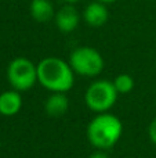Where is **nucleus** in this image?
<instances>
[{"label": "nucleus", "mask_w": 156, "mask_h": 158, "mask_svg": "<svg viewBox=\"0 0 156 158\" xmlns=\"http://www.w3.org/2000/svg\"><path fill=\"white\" fill-rule=\"evenodd\" d=\"M37 82L53 93H66L75 83V72L62 58L46 57L37 64Z\"/></svg>", "instance_id": "1"}, {"label": "nucleus", "mask_w": 156, "mask_h": 158, "mask_svg": "<svg viewBox=\"0 0 156 158\" xmlns=\"http://www.w3.org/2000/svg\"><path fill=\"white\" fill-rule=\"evenodd\" d=\"M123 133V123L116 115L101 112L90 121L87 126V139L97 150L112 148Z\"/></svg>", "instance_id": "2"}, {"label": "nucleus", "mask_w": 156, "mask_h": 158, "mask_svg": "<svg viewBox=\"0 0 156 158\" xmlns=\"http://www.w3.org/2000/svg\"><path fill=\"white\" fill-rule=\"evenodd\" d=\"M118 90H116L113 82L107 79L96 81L87 87L84 93L86 106L94 112H108L115 106L118 100Z\"/></svg>", "instance_id": "3"}, {"label": "nucleus", "mask_w": 156, "mask_h": 158, "mask_svg": "<svg viewBox=\"0 0 156 158\" xmlns=\"http://www.w3.org/2000/svg\"><path fill=\"white\" fill-rule=\"evenodd\" d=\"M7 81L14 90L26 92L37 82V64L26 57H17L7 67Z\"/></svg>", "instance_id": "4"}, {"label": "nucleus", "mask_w": 156, "mask_h": 158, "mask_svg": "<svg viewBox=\"0 0 156 158\" xmlns=\"http://www.w3.org/2000/svg\"><path fill=\"white\" fill-rule=\"evenodd\" d=\"M69 64L75 74L80 77H97L104 69V58L94 47L80 46L69 56Z\"/></svg>", "instance_id": "5"}, {"label": "nucleus", "mask_w": 156, "mask_h": 158, "mask_svg": "<svg viewBox=\"0 0 156 158\" xmlns=\"http://www.w3.org/2000/svg\"><path fill=\"white\" fill-rule=\"evenodd\" d=\"M55 25L62 33H71L77 28L80 15L73 4L66 3L55 13Z\"/></svg>", "instance_id": "6"}, {"label": "nucleus", "mask_w": 156, "mask_h": 158, "mask_svg": "<svg viewBox=\"0 0 156 158\" xmlns=\"http://www.w3.org/2000/svg\"><path fill=\"white\" fill-rule=\"evenodd\" d=\"M83 19L87 25L94 28L105 25L109 19V11H108L107 4L98 0L88 3L83 10Z\"/></svg>", "instance_id": "7"}, {"label": "nucleus", "mask_w": 156, "mask_h": 158, "mask_svg": "<svg viewBox=\"0 0 156 158\" xmlns=\"http://www.w3.org/2000/svg\"><path fill=\"white\" fill-rule=\"evenodd\" d=\"M22 108V96L18 90H6L0 93V114L4 117H13Z\"/></svg>", "instance_id": "8"}, {"label": "nucleus", "mask_w": 156, "mask_h": 158, "mask_svg": "<svg viewBox=\"0 0 156 158\" xmlns=\"http://www.w3.org/2000/svg\"><path fill=\"white\" fill-rule=\"evenodd\" d=\"M69 98L65 93H51L44 103V111L51 118H60L68 111Z\"/></svg>", "instance_id": "9"}, {"label": "nucleus", "mask_w": 156, "mask_h": 158, "mask_svg": "<svg viewBox=\"0 0 156 158\" xmlns=\"http://www.w3.org/2000/svg\"><path fill=\"white\" fill-rule=\"evenodd\" d=\"M29 14L36 22H49L55 17L54 6L50 0H30Z\"/></svg>", "instance_id": "10"}, {"label": "nucleus", "mask_w": 156, "mask_h": 158, "mask_svg": "<svg viewBox=\"0 0 156 158\" xmlns=\"http://www.w3.org/2000/svg\"><path fill=\"white\" fill-rule=\"evenodd\" d=\"M113 85H115L119 94H127V93H130L133 90V87H134V79L129 74H120L115 78Z\"/></svg>", "instance_id": "11"}, {"label": "nucleus", "mask_w": 156, "mask_h": 158, "mask_svg": "<svg viewBox=\"0 0 156 158\" xmlns=\"http://www.w3.org/2000/svg\"><path fill=\"white\" fill-rule=\"evenodd\" d=\"M148 135H149V139H151V142L154 143V144H156V117L152 119V122L149 123Z\"/></svg>", "instance_id": "12"}, {"label": "nucleus", "mask_w": 156, "mask_h": 158, "mask_svg": "<svg viewBox=\"0 0 156 158\" xmlns=\"http://www.w3.org/2000/svg\"><path fill=\"white\" fill-rule=\"evenodd\" d=\"M88 158H109V157H108V154L105 153L104 150H97V151H94Z\"/></svg>", "instance_id": "13"}, {"label": "nucleus", "mask_w": 156, "mask_h": 158, "mask_svg": "<svg viewBox=\"0 0 156 158\" xmlns=\"http://www.w3.org/2000/svg\"><path fill=\"white\" fill-rule=\"evenodd\" d=\"M98 2H102V3H105V4H108V3H115V2H118V0H98Z\"/></svg>", "instance_id": "14"}, {"label": "nucleus", "mask_w": 156, "mask_h": 158, "mask_svg": "<svg viewBox=\"0 0 156 158\" xmlns=\"http://www.w3.org/2000/svg\"><path fill=\"white\" fill-rule=\"evenodd\" d=\"M65 3H69V4H75V3H77V2H80V0H64Z\"/></svg>", "instance_id": "15"}]
</instances>
